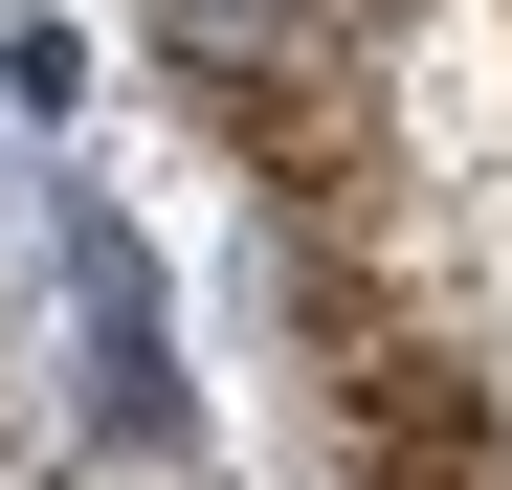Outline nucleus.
I'll return each mask as SVG.
<instances>
[{"label": "nucleus", "mask_w": 512, "mask_h": 490, "mask_svg": "<svg viewBox=\"0 0 512 490\" xmlns=\"http://www.w3.org/2000/svg\"><path fill=\"white\" fill-rule=\"evenodd\" d=\"M334 45H357L334 0H156V67H179L201 112H245L268 156L312 134V179H334Z\"/></svg>", "instance_id": "f257e3e1"}]
</instances>
